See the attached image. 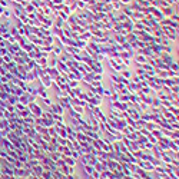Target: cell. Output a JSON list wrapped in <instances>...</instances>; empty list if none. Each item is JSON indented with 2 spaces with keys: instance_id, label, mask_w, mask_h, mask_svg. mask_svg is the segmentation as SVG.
<instances>
[{
  "instance_id": "6da1fadb",
  "label": "cell",
  "mask_w": 179,
  "mask_h": 179,
  "mask_svg": "<svg viewBox=\"0 0 179 179\" xmlns=\"http://www.w3.org/2000/svg\"><path fill=\"white\" fill-rule=\"evenodd\" d=\"M63 158V161H65V163L68 165V166H76L77 165V161L74 159V158H72V156H62Z\"/></svg>"
},
{
  "instance_id": "7a4b0ae2",
  "label": "cell",
  "mask_w": 179,
  "mask_h": 179,
  "mask_svg": "<svg viewBox=\"0 0 179 179\" xmlns=\"http://www.w3.org/2000/svg\"><path fill=\"white\" fill-rule=\"evenodd\" d=\"M42 174H43V166H42L40 163L32 168V175H35V176H40Z\"/></svg>"
},
{
  "instance_id": "3957f363",
  "label": "cell",
  "mask_w": 179,
  "mask_h": 179,
  "mask_svg": "<svg viewBox=\"0 0 179 179\" xmlns=\"http://www.w3.org/2000/svg\"><path fill=\"white\" fill-rule=\"evenodd\" d=\"M83 171H85V174H86V175H92V174H93V171H95V166H92V165H89V163H87V165H85V166H83Z\"/></svg>"
},
{
  "instance_id": "277c9868",
  "label": "cell",
  "mask_w": 179,
  "mask_h": 179,
  "mask_svg": "<svg viewBox=\"0 0 179 179\" xmlns=\"http://www.w3.org/2000/svg\"><path fill=\"white\" fill-rule=\"evenodd\" d=\"M43 179H52L53 178V172L52 171H43V174L40 175Z\"/></svg>"
},
{
  "instance_id": "5b68a950",
  "label": "cell",
  "mask_w": 179,
  "mask_h": 179,
  "mask_svg": "<svg viewBox=\"0 0 179 179\" xmlns=\"http://www.w3.org/2000/svg\"><path fill=\"white\" fill-rule=\"evenodd\" d=\"M57 69L62 70L63 73H69V70H70V69H69L66 65H63V63H57Z\"/></svg>"
},
{
  "instance_id": "8992f818",
  "label": "cell",
  "mask_w": 179,
  "mask_h": 179,
  "mask_svg": "<svg viewBox=\"0 0 179 179\" xmlns=\"http://www.w3.org/2000/svg\"><path fill=\"white\" fill-rule=\"evenodd\" d=\"M135 60H136L138 63H142V65H145V63L148 62V60H146V57H145V56H142V55L136 56V57H135Z\"/></svg>"
},
{
  "instance_id": "52a82bcc",
  "label": "cell",
  "mask_w": 179,
  "mask_h": 179,
  "mask_svg": "<svg viewBox=\"0 0 179 179\" xmlns=\"http://www.w3.org/2000/svg\"><path fill=\"white\" fill-rule=\"evenodd\" d=\"M92 176H93V178H96V179H99V178H100V172H98V171H93Z\"/></svg>"
},
{
  "instance_id": "ba28073f",
  "label": "cell",
  "mask_w": 179,
  "mask_h": 179,
  "mask_svg": "<svg viewBox=\"0 0 179 179\" xmlns=\"http://www.w3.org/2000/svg\"><path fill=\"white\" fill-rule=\"evenodd\" d=\"M132 76V72L130 70H126V72H123V77L126 79V77H130Z\"/></svg>"
},
{
  "instance_id": "9c48e42d",
  "label": "cell",
  "mask_w": 179,
  "mask_h": 179,
  "mask_svg": "<svg viewBox=\"0 0 179 179\" xmlns=\"http://www.w3.org/2000/svg\"><path fill=\"white\" fill-rule=\"evenodd\" d=\"M6 179H20V178H17V176H14V175H13V176H9V178H6Z\"/></svg>"
},
{
  "instance_id": "30bf717a",
  "label": "cell",
  "mask_w": 179,
  "mask_h": 179,
  "mask_svg": "<svg viewBox=\"0 0 179 179\" xmlns=\"http://www.w3.org/2000/svg\"><path fill=\"white\" fill-rule=\"evenodd\" d=\"M76 179H80V178H79V176H76Z\"/></svg>"
}]
</instances>
